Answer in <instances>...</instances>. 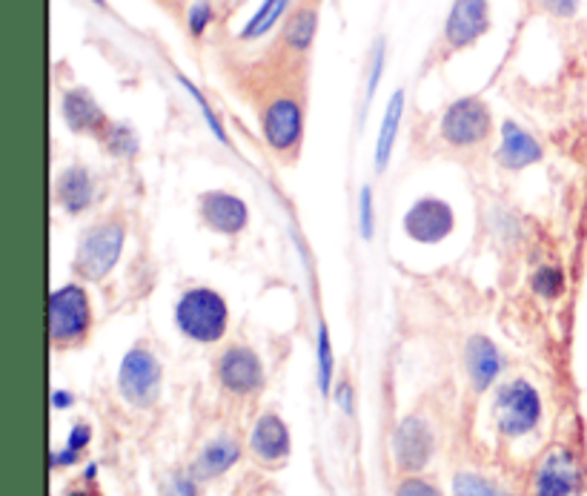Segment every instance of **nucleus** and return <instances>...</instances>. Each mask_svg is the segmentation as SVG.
<instances>
[{
	"label": "nucleus",
	"mask_w": 587,
	"mask_h": 496,
	"mask_svg": "<svg viewBox=\"0 0 587 496\" xmlns=\"http://www.w3.org/2000/svg\"><path fill=\"white\" fill-rule=\"evenodd\" d=\"M175 324L192 342L212 345L227 333L229 308L212 287H192L175 305Z\"/></svg>",
	"instance_id": "1"
},
{
	"label": "nucleus",
	"mask_w": 587,
	"mask_h": 496,
	"mask_svg": "<svg viewBox=\"0 0 587 496\" xmlns=\"http://www.w3.org/2000/svg\"><path fill=\"white\" fill-rule=\"evenodd\" d=\"M92 327V305L80 284H63L49 296V339L55 347H70L87 339Z\"/></svg>",
	"instance_id": "2"
},
{
	"label": "nucleus",
	"mask_w": 587,
	"mask_h": 496,
	"mask_svg": "<svg viewBox=\"0 0 587 496\" xmlns=\"http://www.w3.org/2000/svg\"><path fill=\"white\" fill-rule=\"evenodd\" d=\"M124 224L121 221H103L98 227L87 230L75 256V270L87 282H101L112 273V268L124 252Z\"/></svg>",
	"instance_id": "3"
},
{
	"label": "nucleus",
	"mask_w": 587,
	"mask_h": 496,
	"mask_svg": "<svg viewBox=\"0 0 587 496\" xmlns=\"http://www.w3.org/2000/svg\"><path fill=\"white\" fill-rule=\"evenodd\" d=\"M494 413L499 431L504 436H510V439L530 434L541 419L539 390H536L530 382H525V379H516V382H510V385H504L499 390Z\"/></svg>",
	"instance_id": "4"
},
{
	"label": "nucleus",
	"mask_w": 587,
	"mask_h": 496,
	"mask_svg": "<svg viewBox=\"0 0 587 496\" xmlns=\"http://www.w3.org/2000/svg\"><path fill=\"white\" fill-rule=\"evenodd\" d=\"M117 387L121 396L133 408H152L161 394V364L147 347H133L121 362L117 371Z\"/></svg>",
	"instance_id": "5"
},
{
	"label": "nucleus",
	"mask_w": 587,
	"mask_h": 496,
	"mask_svg": "<svg viewBox=\"0 0 587 496\" xmlns=\"http://www.w3.org/2000/svg\"><path fill=\"white\" fill-rule=\"evenodd\" d=\"M494 119L482 98H459L441 119V138L453 147H476L490 135Z\"/></svg>",
	"instance_id": "6"
},
{
	"label": "nucleus",
	"mask_w": 587,
	"mask_h": 496,
	"mask_svg": "<svg viewBox=\"0 0 587 496\" xmlns=\"http://www.w3.org/2000/svg\"><path fill=\"white\" fill-rule=\"evenodd\" d=\"M261 126H264V141L270 150L290 152L301 144V135H304V110L296 98L284 95V98L270 101Z\"/></svg>",
	"instance_id": "7"
},
{
	"label": "nucleus",
	"mask_w": 587,
	"mask_h": 496,
	"mask_svg": "<svg viewBox=\"0 0 587 496\" xmlns=\"http://www.w3.org/2000/svg\"><path fill=\"white\" fill-rule=\"evenodd\" d=\"M404 233L419 245H439L455 227L453 207L441 198H422L404 213Z\"/></svg>",
	"instance_id": "8"
},
{
	"label": "nucleus",
	"mask_w": 587,
	"mask_h": 496,
	"mask_svg": "<svg viewBox=\"0 0 587 496\" xmlns=\"http://www.w3.org/2000/svg\"><path fill=\"white\" fill-rule=\"evenodd\" d=\"M487 32H490V0H453L445 24L447 47L467 49Z\"/></svg>",
	"instance_id": "9"
},
{
	"label": "nucleus",
	"mask_w": 587,
	"mask_h": 496,
	"mask_svg": "<svg viewBox=\"0 0 587 496\" xmlns=\"http://www.w3.org/2000/svg\"><path fill=\"white\" fill-rule=\"evenodd\" d=\"M392 454L401 471H422L433 457V431L422 417H404L392 434Z\"/></svg>",
	"instance_id": "10"
},
{
	"label": "nucleus",
	"mask_w": 587,
	"mask_h": 496,
	"mask_svg": "<svg viewBox=\"0 0 587 496\" xmlns=\"http://www.w3.org/2000/svg\"><path fill=\"white\" fill-rule=\"evenodd\" d=\"M582 485V468L571 450L557 448L541 459L536 473V496H573Z\"/></svg>",
	"instance_id": "11"
},
{
	"label": "nucleus",
	"mask_w": 587,
	"mask_h": 496,
	"mask_svg": "<svg viewBox=\"0 0 587 496\" xmlns=\"http://www.w3.org/2000/svg\"><path fill=\"white\" fill-rule=\"evenodd\" d=\"M201 221L212 233L238 236L241 230H247L250 210H247L241 198L227 193V189H210V193L201 196Z\"/></svg>",
	"instance_id": "12"
},
{
	"label": "nucleus",
	"mask_w": 587,
	"mask_h": 496,
	"mask_svg": "<svg viewBox=\"0 0 587 496\" xmlns=\"http://www.w3.org/2000/svg\"><path fill=\"white\" fill-rule=\"evenodd\" d=\"M218 379L229 394H252L264 385V364L250 347H229L221 356Z\"/></svg>",
	"instance_id": "13"
},
{
	"label": "nucleus",
	"mask_w": 587,
	"mask_h": 496,
	"mask_svg": "<svg viewBox=\"0 0 587 496\" xmlns=\"http://www.w3.org/2000/svg\"><path fill=\"white\" fill-rule=\"evenodd\" d=\"M496 156H499V164L504 170H525L530 164H539L545 150L516 121H504L501 124V147Z\"/></svg>",
	"instance_id": "14"
},
{
	"label": "nucleus",
	"mask_w": 587,
	"mask_h": 496,
	"mask_svg": "<svg viewBox=\"0 0 587 496\" xmlns=\"http://www.w3.org/2000/svg\"><path fill=\"white\" fill-rule=\"evenodd\" d=\"M252 454L266 462V466H275V462H282L290 454V431L284 425L282 417H275V413H264V417L255 422L250 436Z\"/></svg>",
	"instance_id": "15"
},
{
	"label": "nucleus",
	"mask_w": 587,
	"mask_h": 496,
	"mask_svg": "<svg viewBox=\"0 0 587 496\" xmlns=\"http://www.w3.org/2000/svg\"><path fill=\"white\" fill-rule=\"evenodd\" d=\"M464 362H467V373L473 379V387L478 394L487 390L499 379L501 368H504V359H501L499 347L487 336H473L467 342V350H464Z\"/></svg>",
	"instance_id": "16"
},
{
	"label": "nucleus",
	"mask_w": 587,
	"mask_h": 496,
	"mask_svg": "<svg viewBox=\"0 0 587 496\" xmlns=\"http://www.w3.org/2000/svg\"><path fill=\"white\" fill-rule=\"evenodd\" d=\"M63 121L70 124L72 133L92 135L107 129V115H103L101 103L95 101L87 89H72L63 95Z\"/></svg>",
	"instance_id": "17"
},
{
	"label": "nucleus",
	"mask_w": 587,
	"mask_h": 496,
	"mask_svg": "<svg viewBox=\"0 0 587 496\" xmlns=\"http://www.w3.org/2000/svg\"><path fill=\"white\" fill-rule=\"evenodd\" d=\"M92 196L95 182L87 166H70V170H63L61 178H58L55 198L66 213L72 215L84 213V210L92 204Z\"/></svg>",
	"instance_id": "18"
},
{
	"label": "nucleus",
	"mask_w": 587,
	"mask_h": 496,
	"mask_svg": "<svg viewBox=\"0 0 587 496\" xmlns=\"http://www.w3.org/2000/svg\"><path fill=\"white\" fill-rule=\"evenodd\" d=\"M241 457V448H238V442L229 439V436H218V439H212L196 459V476L198 480H215L221 473H227L229 468L238 462Z\"/></svg>",
	"instance_id": "19"
},
{
	"label": "nucleus",
	"mask_w": 587,
	"mask_h": 496,
	"mask_svg": "<svg viewBox=\"0 0 587 496\" xmlns=\"http://www.w3.org/2000/svg\"><path fill=\"white\" fill-rule=\"evenodd\" d=\"M401 119H404V89H396L384 110L382 119V129H378V141H376V170L384 173L387 164H390L392 147H396V138H399V126Z\"/></svg>",
	"instance_id": "20"
},
{
	"label": "nucleus",
	"mask_w": 587,
	"mask_h": 496,
	"mask_svg": "<svg viewBox=\"0 0 587 496\" xmlns=\"http://www.w3.org/2000/svg\"><path fill=\"white\" fill-rule=\"evenodd\" d=\"M315 32H319V12H315V7H301L298 12H292V17L284 26V44L301 55L313 47Z\"/></svg>",
	"instance_id": "21"
},
{
	"label": "nucleus",
	"mask_w": 587,
	"mask_h": 496,
	"mask_svg": "<svg viewBox=\"0 0 587 496\" xmlns=\"http://www.w3.org/2000/svg\"><path fill=\"white\" fill-rule=\"evenodd\" d=\"M292 0H264L255 12H252V17L243 24L241 35L238 38L241 40H259L264 38L266 32H273L275 24L282 21L284 12L290 9Z\"/></svg>",
	"instance_id": "22"
},
{
	"label": "nucleus",
	"mask_w": 587,
	"mask_h": 496,
	"mask_svg": "<svg viewBox=\"0 0 587 496\" xmlns=\"http://www.w3.org/2000/svg\"><path fill=\"white\" fill-rule=\"evenodd\" d=\"M333 373H336V356H333V345H329L327 324L319 322V387L327 396L333 387Z\"/></svg>",
	"instance_id": "23"
},
{
	"label": "nucleus",
	"mask_w": 587,
	"mask_h": 496,
	"mask_svg": "<svg viewBox=\"0 0 587 496\" xmlns=\"http://www.w3.org/2000/svg\"><path fill=\"white\" fill-rule=\"evenodd\" d=\"M453 496H508L496 482L478 473H459L453 480Z\"/></svg>",
	"instance_id": "24"
},
{
	"label": "nucleus",
	"mask_w": 587,
	"mask_h": 496,
	"mask_svg": "<svg viewBox=\"0 0 587 496\" xmlns=\"http://www.w3.org/2000/svg\"><path fill=\"white\" fill-rule=\"evenodd\" d=\"M530 284L541 299H559L564 293V273L559 268H539L533 273Z\"/></svg>",
	"instance_id": "25"
},
{
	"label": "nucleus",
	"mask_w": 587,
	"mask_h": 496,
	"mask_svg": "<svg viewBox=\"0 0 587 496\" xmlns=\"http://www.w3.org/2000/svg\"><path fill=\"white\" fill-rule=\"evenodd\" d=\"M178 84H180V87H184V89H187V92L192 95V101H196L198 107H201V115H204V119H207V124H210V129H212V133H215V138H218L221 144H227V135H224V126H221L218 115H215V112H212L210 101H207L204 95L198 92L196 84H192V80H189V78H184V75H178Z\"/></svg>",
	"instance_id": "26"
},
{
	"label": "nucleus",
	"mask_w": 587,
	"mask_h": 496,
	"mask_svg": "<svg viewBox=\"0 0 587 496\" xmlns=\"http://www.w3.org/2000/svg\"><path fill=\"white\" fill-rule=\"evenodd\" d=\"M384 61H387V44H384V38H378L376 47H373V58H370V78H367V98H364V107H370L373 98H376V89H378V84H382Z\"/></svg>",
	"instance_id": "27"
},
{
	"label": "nucleus",
	"mask_w": 587,
	"mask_h": 496,
	"mask_svg": "<svg viewBox=\"0 0 587 496\" xmlns=\"http://www.w3.org/2000/svg\"><path fill=\"white\" fill-rule=\"evenodd\" d=\"M212 21H215V9H212L210 0H198V3H192V9H189L187 15L189 35H192V38H201V35L212 26Z\"/></svg>",
	"instance_id": "28"
},
{
	"label": "nucleus",
	"mask_w": 587,
	"mask_h": 496,
	"mask_svg": "<svg viewBox=\"0 0 587 496\" xmlns=\"http://www.w3.org/2000/svg\"><path fill=\"white\" fill-rule=\"evenodd\" d=\"M107 147H110L112 156H135L138 141H135L129 126H110V129H107Z\"/></svg>",
	"instance_id": "29"
},
{
	"label": "nucleus",
	"mask_w": 587,
	"mask_h": 496,
	"mask_svg": "<svg viewBox=\"0 0 587 496\" xmlns=\"http://www.w3.org/2000/svg\"><path fill=\"white\" fill-rule=\"evenodd\" d=\"M359 230L361 238H367V241H373V236H376V210H373V189L370 187H361Z\"/></svg>",
	"instance_id": "30"
},
{
	"label": "nucleus",
	"mask_w": 587,
	"mask_h": 496,
	"mask_svg": "<svg viewBox=\"0 0 587 496\" xmlns=\"http://www.w3.org/2000/svg\"><path fill=\"white\" fill-rule=\"evenodd\" d=\"M536 3L553 17H573L582 7V0H536Z\"/></svg>",
	"instance_id": "31"
},
{
	"label": "nucleus",
	"mask_w": 587,
	"mask_h": 496,
	"mask_svg": "<svg viewBox=\"0 0 587 496\" xmlns=\"http://www.w3.org/2000/svg\"><path fill=\"white\" fill-rule=\"evenodd\" d=\"M396 496H441V491L436 488V485H430V482L424 480H404L399 485V491H396Z\"/></svg>",
	"instance_id": "32"
},
{
	"label": "nucleus",
	"mask_w": 587,
	"mask_h": 496,
	"mask_svg": "<svg viewBox=\"0 0 587 496\" xmlns=\"http://www.w3.org/2000/svg\"><path fill=\"white\" fill-rule=\"evenodd\" d=\"M89 439H92V427L84 425V422H80V425H75L70 431V439H66V448L75 450V454H80V450H84L89 445Z\"/></svg>",
	"instance_id": "33"
},
{
	"label": "nucleus",
	"mask_w": 587,
	"mask_h": 496,
	"mask_svg": "<svg viewBox=\"0 0 587 496\" xmlns=\"http://www.w3.org/2000/svg\"><path fill=\"white\" fill-rule=\"evenodd\" d=\"M80 459V454H75V450L70 448H63V450H55L52 454V468H63V466H75Z\"/></svg>",
	"instance_id": "34"
},
{
	"label": "nucleus",
	"mask_w": 587,
	"mask_h": 496,
	"mask_svg": "<svg viewBox=\"0 0 587 496\" xmlns=\"http://www.w3.org/2000/svg\"><path fill=\"white\" fill-rule=\"evenodd\" d=\"M72 402H75V396L70 390H52V408L55 410L72 408Z\"/></svg>",
	"instance_id": "35"
},
{
	"label": "nucleus",
	"mask_w": 587,
	"mask_h": 496,
	"mask_svg": "<svg viewBox=\"0 0 587 496\" xmlns=\"http://www.w3.org/2000/svg\"><path fill=\"white\" fill-rule=\"evenodd\" d=\"M338 405L347 410V413H352V390L350 385H341L338 387Z\"/></svg>",
	"instance_id": "36"
},
{
	"label": "nucleus",
	"mask_w": 587,
	"mask_h": 496,
	"mask_svg": "<svg viewBox=\"0 0 587 496\" xmlns=\"http://www.w3.org/2000/svg\"><path fill=\"white\" fill-rule=\"evenodd\" d=\"M175 496H196V485H192V480L175 482Z\"/></svg>",
	"instance_id": "37"
},
{
	"label": "nucleus",
	"mask_w": 587,
	"mask_h": 496,
	"mask_svg": "<svg viewBox=\"0 0 587 496\" xmlns=\"http://www.w3.org/2000/svg\"><path fill=\"white\" fill-rule=\"evenodd\" d=\"M66 496H95V494H89V491H72V494Z\"/></svg>",
	"instance_id": "38"
},
{
	"label": "nucleus",
	"mask_w": 587,
	"mask_h": 496,
	"mask_svg": "<svg viewBox=\"0 0 587 496\" xmlns=\"http://www.w3.org/2000/svg\"><path fill=\"white\" fill-rule=\"evenodd\" d=\"M95 473H98V468H95V466H89V468H87V480H92Z\"/></svg>",
	"instance_id": "39"
},
{
	"label": "nucleus",
	"mask_w": 587,
	"mask_h": 496,
	"mask_svg": "<svg viewBox=\"0 0 587 496\" xmlns=\"http://www.w3.org/2000/svg\"><path fill=\"white\" fill-rule=\"evenodd\" d=\"M95 3H98V7H107V0H95Z\"/></svg>",
	"instance_id": "40"
}]
</instances>
